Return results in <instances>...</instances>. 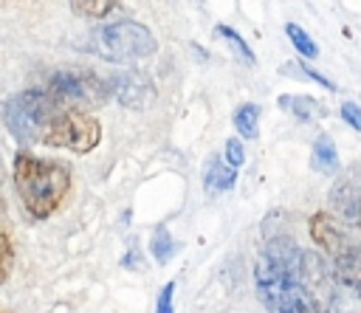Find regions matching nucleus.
I'll return each mask as SVG.
<instances>
[{
  "instance_id": "1",
  "label": "nucleus",
  "mask_w": 361,
  "mask_h": 313,
  "mask_svg": "<svg viewBox=\"0 0 361 313\" xmlns=\"http://www.w3.org/2000/svg\"><path fill=\"white\" fill-rule=\"evenodd\" d=\"M257 290L271 313H319L302 285V251L288 237L268 240L257 262Z\"/></svg>"
},
{
  "instance_id": "2",
  "label": "nucleus",
  "mask_w": 361,
  "mask_h": 313,
  "mask_svg": "<svg viewBox=\"0 0 361 313\" xmlns=\"http://www.w3.org/2000/svg\"><path fill=\"white\" fill-rule=\"evenodd\" d=\"M14 186H17V195L25 211L34 220H45L62 206L71 189V169L54 158H37L31 152H17L14 155Z\"/></svg>"
},
{
  "instance_id": "3",
  "label": "nucleus",
  "mask_w": 361,
  "mask_h": 313,
  "mask_svg": "<svg viewBox=\"0 0 361 313\" xmlns=\"http://www.w3.org/2000/svg\"><path fill=\"white\" fill-rule=\"evenodd\" d=\"M85 48L110 62H135V59L152 56L158 42L144 23L118 20V23H110V25L93 31Z\"/></svg>"
},
{
  "instance_id": "4",
  "label": "nucleus",
  "mask_w": 361,
  "mask_h": 313,
  "mask_svg": "<svg viewBox=\"0 0 361 313\" xmlns=\"http://www.w3.org/2000/svg\"><path fill=\"white\" fill-rule=\"evenodd\" d=\"M65 110L48 90H23L6 102L3 118L8 133L20 144H39L45 127L54 121V116Z\"/></svg>"
},
{
  "instance_id": "5",
  "label": "nucleus",
  "mask_w": 361,
  "mask_h": 313,
  "mask_svg": "<svg viewBox=\"0 0 361 313\" xmlns=\"http://www.w3.org/2000/svg\"><path fill=\"white\" fill-rule=\"evenodd\" d=\"M102 141V124L85 113V110H59L54 121L45 127L39 144L56 147V149H71V152H90Z\"/></svg>"
},
{
  "instance_id": "6",
  "label": "nucleus",
  "mask_w": 361,
  "mask_h": 313,
  "mask_svg": "<svg viewBox=\"0 0 361 313\" xmlns=\"http://www.w3.org/2000/svg\"><path fill=\"white\" fill-rule=\"evenodd\" d=\"M65 110H73V104H85V107H99L107 99V85L87 73V70H59L51 76L48 87H45Z\"/></svg>"
},
{
  "instance_id": "7",
  "label": "nucleus",
  "mask_w": 361,
  "mask_h": 313,
  "mask_svg": "<svg viewBox=\"0 0 361 313\" xmlns=\"http://www.w3.org/2000/svg\"><path fill=\"white\" fill-rule=\"evenodd\" d=\"M110 90L116 93V99L124 104V107H149L152 99H155V87L147 76L141 73H124V76H116Z\"/></svg>"
},
{
  "instance_id": "8",
  "label": "nucleus",
  "mask_w": 361,
  "mask_h": 313,
  "mask_svg": "<svg viewBox=\"0 0 361 313\" xmlns=\"http://www.w3.org/2000/svg\"><path fill=\"white\" fill-rule=\"evenodd\" d=\"M307 228H310V240H313L324 254H330V257H336V254L350 243L347 234L341 231V226L336 223V217L327 214V211H316V214H310Z\"/></svg>"
},
{
  "instance_id": "9",
  "label": "nucleus",
  "mask_w": 361,
  "mask_h": 313,
  "mask_svg": "<svg viewBox=\"0 0 361 313\" xmlns=\"http://www.w3.org/2000/svg\"><path fill=\"white\" fill-rule=\"evenodd\" d=\"M333 265H336V276L341 279V285L361 296V243H347L336 257H333Z\"/></svg>"
},
{
  "instance_id": "10",
  "label": "nucleus",
  "mask_w": 361,
  "mask_h": 313,
  "mask_svg": "<svg viewBox=\"0 0 361 313\" xmlns=\"http://www.w3.org/2000/svg\"><path fill=\"white\" fill-rule=\"evenodd\" d=\"M237 180V172L220 158V155H212L203 166V189L212 192V195H220V192H228Z\"/></svg>"
},
{
  "instance_id": "11",
  "label": "nucleus",
  "mask_w": 361,
  "mask_h": 313,
  "mask_svg": "<svg viewBox=\"0 0 361 313\" xmlns=\"http://www.w3.org/2000/svg\"><path fill=\"white\" fill-rule=\"evenodd\" d=\"M279 107L288 110V113H293L299 121H310L316 116H324V110L319 107V102H313L310 96H290V93H285V96H279Z\"/></svg>"
},
{
  "instance_id": "12",
  "label": "nucleus",
  "mask_w": 361,
  "mask_h": 313,
  "mask_svg": "<svg viewBox=\"0 0 361 313\" xmlns=\"http://www.w3.org/2000/svg\"><path fill=\"white\" fill-rule=\"evenodd\" d=\"M234 127L243 138H257L259 135V107L254 102H245L234 110Z\"/></svg>"
},
{
  "instance_id": "13",
  "label": "nucleus",
  "mask_w": 361,
  "mask_h": 313,
  "mask_svg": "<svg viewBox=\"0 0 361 313\" xmlns=\"http://www.w3.org/2000/svg\"><path fill=\"white\" fill-rule=\"evenodd\" d=\"M313 166L319 172H336L338 169V152L330 135H319L313 141Z\"/></svg>"
},
{
  "instance_id": "14",
  "label": "nucleus",
  "mask_w": 361,
  "mask_h": 313,
  "mask_svg": "<svg viewBox=\"0 0 361 313\" xmlns=\"http://www.w3.org/2000/svg\"><path fill=\"white\" fill-rule=\"evenodd\" d=\"M330 200H333V206L338 209V214H344L347 220H355V217H358V209H361V195H353L347 186H336Z\"/></svg>"
},
{
  "instance_id": "15",
  "label": "nucleus",
  "mask_w": 361,
  "mask_h": 313,
  "mask_svg": "<svg viewBox=\"0 0 361 313\" xmlns=\"http://www.w3.org/2000/svg\"><path fill=\"white\" fill-rule=\"evenodd\" d=\"M285 34H288V39L293 42V48H296L302 56H307V59L319 56V45L310 39V34H307L302 25H296V23H288V25H285Z\"/></svg>"
},
{
  "instance_id": "16",
  "label": "nucleus",
  "mask_w": 361,
  "mask_h": 313,
  "mask_svg": "<svg viewBox=\"0 0 361 313\" xmlns=\"http://www.w3.org/2000/svg\"><path fill=\"white\" fill-rule=\"evenodd\" d=\"M214 31H217V34H220L231 48H234V54L240 56V62H245V65H254V62H257V56H254V51L248 48V42H245V39H243L231 25H223V23H220Z\"/></svg>"
},
{
  "instance_id": "17",
  "label": "nucleus",
  "mask_w": 361,
  "mask_h": 313,
  "mask_svg": "<svg viewBox=\"0 0 361 313\" xmlns=\"http://www.w3.org/2000/svg\"><path fill=\"white\" fill-rule=\"evenodd\" d=\"M149 248H152V257H155L158 262H166V259H172V254L178 251V245H175L172 234L166 231V226H158V228H155Z\"/></svg>"
},
{
  "instance_id": "18",
  "label": "nucleus",
  "mask_w": 361,
  "mask_h": 313,
  "mask_svg": "<svg viewBox=\"0 0 361 313\" xmlns=\"http://www.w3.org/2000/svg\"><path fill=\"white\" fill-rule=\"evenodd\" d=\"M116 8H118V3H113V0H73L71 3V11L85 14V17H107Z\"/></svg>"
},
{
  "instance_id": "19",
  "label": "nucleus",
  "mask_w": 361,
  "mask_h": 313,
  "mask_svg": "<svg viewBox=\"0 0 361 313\" xmlns=\"http://www.w3.org/2000/svg\"><path fill=\"white\" fill-rule=\"evenodd\" d=\"M11 265H14V245L11 237L0 231V285L11 276Z\"/></svg>"
},
{
  "instance_id": "20",
  "label": "nucleus",
  "mask_w": 361,
  "mask_h": 313,
  "mask_svg": "<svg viewBox=\"0 0 361 313\" xmlns=\"http://www.w3.org/2000/svg\"><path fill=\"white\" fill-rule=\"evenodd\" d=\"M226 164L231 169H237V166L245 164V149H243V141L240 138H226Z\"/></svg>"
},
{
  "instance_id": "21",
  "label": "nucleus",
  "mask_w": 361,
  "mask_h": 313,
  "mask_svg": "<svg viewBox=\"0 0 361 313\" xmlns=\"http://www.w3.org/2000/svg\"><path fill=\"white\" fill-rule=\"evenodd\" d=\"M172 299H175V282H166L155 299V313H175L172 310Z\"/></svg>"
},
{
  "instance_id": "22",
  "label": "nucleus",
  "mask_w": 361,
  "mask_h": 313,
  "mask_svg": "<svg viewBox=\"0 0 361 313\" xmlns=\"http://www.w3.org/2000/svg\"><path fill=\"white\" fill-rule=\"evenodd\" d=\"M341 118H344V121H347L350 127L361 130V107H358V104H353V102L341 104Z\"/></svg>"
},
{
  "instance_id": "23",
  "label": "nucleus",
  "mask_w": 361,
  "mask_h": 313,
  "mask_svg": "<svg viewBox=\"0 0 361 313\" xmlns=\"http://www.w3.org/2000/svg\"><path fill=\"white\" fill-rule=\"evenodd\" d=\"M302 70H305V73H307V76H310V79H313V82H319V85H322V87H324V90H336V85H333V82H330V79H327V76H324V73H319V70H316V68H310V65H307V62H302Z\"/></svg>"
},
{
  "instance_id": "24",
  "label": "nucleus",
  "mask_w": 361,
  "mask_h": 313,
  "mask_svg": "<svg viewBox=\"0 0 361 313\" xmlns=\"http://www.w3.org/2000/svg\"><path fill=\"white\" fill-rule=\"evenodd\" d=\"M358 217H361V209H358Z\"/></svg>"
},
{
  "instance_id": "25",
  "label": "nucleus",
  "mask_w": 361,
  "mask_h": 313,
  "mask_svg": "<svg viewBox=\"0 0 361 313\" xmlns=\"http://www.w3.org/2000/svg\"><path fill=\"white\" fill-rule=\"evenodd\" d=\"M0 313H3V310H0Z\"/></svg>"
}]
</instances>
